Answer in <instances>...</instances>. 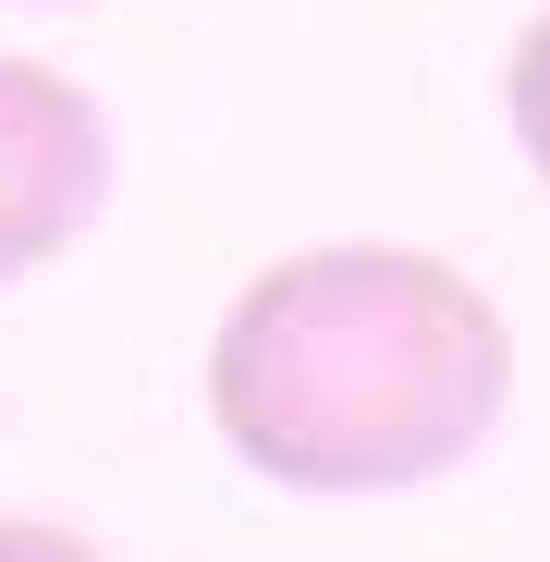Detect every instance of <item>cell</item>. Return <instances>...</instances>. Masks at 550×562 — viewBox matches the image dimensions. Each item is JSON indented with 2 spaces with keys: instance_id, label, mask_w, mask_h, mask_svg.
I'll return each mask as SVG.
<instances>
[{
  "instance_id": "cell-1",
  "label": "cell",
  "mask_w": 550,
  "mask_h": 562,
  "mask_svg": "<svg viewBox=\"0 0 550 562\" xmlns=\"http://www.w3.org/2000/svg\"><path fill=\"white\" fill-rule=\"evenodd\" d=\"M514 404V330L428 245L269 257L209 330V416L269 490L367 502L465 464Z\"/></svg>"
},
{
  "instance_id": "cell-2",
  "label": "cell",
  "mask_w": 550,
  "mask_h": 562,
  "mask_svg": "<svg viewBox=\"0 0 550 562\" xmlns=\"http://www.w3.org/2000/svg\"><path fill=\"white\" fill-rule=\"evenodd\" d=\"M99 209H111V123H99V99L61 61L0 49V281L49 269Z\"/></svg>"
},
{
  "instance_id": "cell-3",
  "label": "cell",
  "mask_w": 550,
  "mask_h": 562,
  "mask_svg": "<svg viewBox=\"0 0 550 562\" xmlns=\"http://www.w3.org/2000/svg\"><path fill=\"white\" fill-rule=\"evenodd\" d=\"M502 111H514V147H526V171L550 183V13L514 37V74H502Z\"/></svg>"
},
{
  "instance_id": "cell-4",
  "label": "cell",
  "mask_w": 550,
  "mask_h": 562,
  "mask_svg": "<svg viewBox=\"0 0 550 562\" xmlns=\"http://www.w3.org/2000/svg\"><path fill=\"white\" fill-rule=\"evenodd\" d=\"M49 13H61V0H49Z\"/></svg>"
}]
</instances>
